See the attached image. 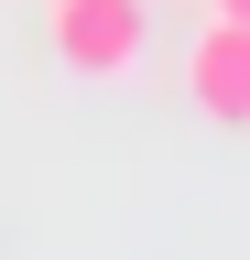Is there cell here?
Listing matches in <instances>:
<instances>
[{"instance_id":"1","label":"cell","mask_w":250,"mask_h":260,"mask_svg":"<svg viewBox=\"0 0 250 260\" xmlns=\"http://www.w3.org/2000/svg\"><path fill=\"white\" fill-rule=\"evenodd\" d=\"M44 44H54L66 76L120 87V76L152 54V11H142V0H44Z\"/></svg>"},{"instance_id":"2","label":"cell","mask_w":250,"mask_h":260,"mask_svg":"<svg viewBox=\"0 0 250 260\" xmlns=\"http://www.w3.org/2000/svg\"><path fill=\"white\" fill-rule=\"evenodd\" d=\"M185 98H196V119L250 130V22H217L207 11V32L185 44Z\"/></svg>"},{"instance_id":"3","label":"cell","mask_w":250,"mask_h":260,"mask_svg":"<svg viewBox=\"0 0 250 260\" xmlns=\"http://www.w3.org/2000/svg\"><path fill=\"white\" fill-rule=\"evenodd\" d=\"M207 11H217V22H250V0H207Z\"/></svg>"}]
</instances>
